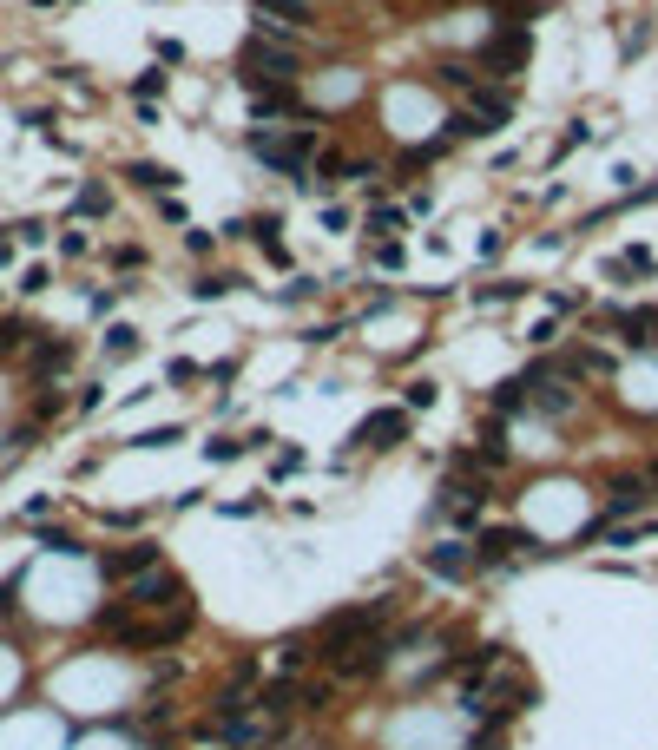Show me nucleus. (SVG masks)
Masks as SVG:
<instances>
[{"mask_svg":"<svg viewBox=\"0 0 658 750\" xmlns=\"http://www.w3.org/2000/svg\"><path fill=\"white\" fill-rule=\"evenodd\" d=\"M244 152H251L257 165H270V172H283L297 191H316V178H310L316 125H303V132H251V139H244Z\"/></svg>","mask_w":658,"mask_h":750,"instance_id":"1","label":"nucleus"},{"mask_svg":"<svg viewBox=\"0 0 658 750\" xmlns=\"http://www.w3.org/2000/svg\"><path fill=\"white\" fill-rule=\"evenodd\" d=\"M297 53L270 47V33H251L244 47H237V86L244 93H264V79H277V86H297Z\"/></svg>","mask_w":658,"mask_h":750,"instance_id":"2","label":"nucleus"},{"mask_svg":"<svg viewBox=\"0 0 658 750\" xmlns=\"http://www.w3.org/2000/svg\"><path fill=\"white\" fill-rule=\"evenodd\" d=\"M658 500V481L652 474H619V481H606V500H599V520L586 533H606V527H626V520H645Z\"/></svg>","mask_w":658,"mask_h":750,"instance_id":"3","label":"nucleus"},{"mask_svg":"<svg viewBox=\"0 0 658 750\" xmlns=\"http://www.w3.org/2000/svg\"><path fill=\"white\" fill-rule=\"evenodd\" d=\"M191 632H198V599H185V606H172L165 612V619H132L126 632H119V645H126V652H172L178 639H191Z\"/></svg>","mask_w":658,"mask_h":750,"instance_id":"4","label":"nucleus"},{"mask_svg":"<svg viewBox=\"0 0 658 750\" xmlns=\"http://www.w3.org/2000/svg\"><path fill=\"white\" fill-rule=\"evenodd\" d=\"M119 599H126L132 612H172V606H185L191 593H185V579H178L172 566H152V573H139Z\"/></svg>","mask_w":658,"mask_h":750,"instance_id":"5","label":"nucleus"},{"mask_svg":"<svg viewBox=\"0 0 658 750\" xmlns=\"http://www.w3.org/2000/svg\"><path fill=\"white\" fill-rule=\"evenodd\" d=\"M514 553H533V560H540V540H533L527 527H487L481 540H474V573H481V566H501V560H514Z\"/></svg>","mask_w":658,"mask_h":750,"instance_id":"6","label":"nucleus"},{"mask_svg":"<svg viewBox=\"0 0 658 750\" xmlns=\"http://www.w3.org/2000/svg\"><path fill=\"white\" fill-rule=\"evenodd\" d=\"M349 441H356V448H369V454H389L395 441H408V408H369Z\"/></svg>","mask_w":658,"mask_h":750,"instance_id":"7","label":"nucleus"},{"mask_svg":"<svg viewBox=\"0 0 658 750\" xmlns=\"http://www.w3.org/2000/svg\"><path fill=\"white\" fill-rule=\"evenodd\" d=\"M487 494H494V487H487V481H448V487H441V520H448V527H461V533H468L474 520H481Z\"/></svg>","mask_w":658,"mask_h":750,"instance_id":"8","label":"nucleus"},{"mask_svg":"<svg viewBox=\"0 0 658 750\" xmlns=\"http://www.w3.org/2000/svg\"><path fill=\"white\" fill-rule=\"evenodd\" d=\"M152 566H165L158 540H132V547H119V553H99V573L106 579H139V573H152Z\"/></svg>","mask_w":658,"mask_h":750,"instance_id":"9","label":"nucleus"},{"mask_svg":"<svg viewBox=\"0 0 658 750\" xmlns=\"http://www.w3.org/2000/svg\"><path fill=\"white\" fill-rule=\"evenodd\" d=\"M422 566L435 579H468L474 573V540H435V547L422 553Z\"/></svg>","mask_w":658,"mask_h":750,"instance_id":"10","label":"nucleus"},{"mask_svg":"<svg viewBox=\"0 0 658 750\" xmlns=\"http://www.w3.org/2000/svg\"><path fill=\"white\" fill-rule=\"evenodd\" d=\"M527 53H533L527 20H514V33H494V40H487V66H494V73H514V66H527Z\"/></svg>","mask_w":658,"mask_h":750,"instance_id":"11","label":"nucleus"},{"mask_svg":"<svg viewBox=\"0 0 658 750\" xmlns=\"http://www.w3.org/2000/svg\"><path fill=\"white\" fill-rule=\"evenodd\" d=\"M461 112H468V119H481L487 132H501V125L514 119V99L494 93V86H468V106H461Z\"/></svg>","mask_w":658,"mask_h":750,"instance_id":"12","label":"nucleus"},{"mask_svg":"<svg viewBox=\"0 0 658 750\" xmlns=\"http://www.w3.org/2000/svg\"><path fill=\"white\" fill-rule=\"evenodd\" d=\"M33 375H40V382H53V375H66L73 369V343H66V336H47V343H33Z\"/></svg>","mask_w":658,"mask_h":750,"instance_id":"13","label":"nucleus"},{"mask_svg":"<svg viewBox=\"0 0 658 750\" xmlns=\"http://www.w3.org/2000/svg\"><path fill=\"white\" fill-rule=\"evenodd\" d=\"M316 658H323V652H316V639H283V645H277L283 678H310V672H316Z\"/></svg>","mask_w":658,"mask_h":750,"instance_id":"14","label":"nucleus"},{"mask_svg":"<svg viewBox=\"0 0 658 750\" xmlns=\"http://www.w3.org/2000/svg\"><path fill=\"white\" fill-rule=\"evenodd\" d=\"M257 14H264L270 27H310V7H303V0H257Z\"/></svg>","mask_w":658,"mask_h":750,"instance_id":"15","label":"nucleus"},{"mask_svg":"<svg viewBox=\"0 0 658 750\" xmlns=\"http://www.w3.org/2000/svg\"><path fill=\"white\" fill-rule=\"evenodd\" d=\"M126 178H132V185H145V191H158V198H165V191L178 185V172H165V165H152V158H139V165H126Z\"/></svg>","mask_w":658,"mask_h":750,"instance_id":"16","label":"nucleus"},{"mask_svg":"<svg viewBox=\"0 0 658 750\" xmlns=\"http://www.w3.org/2000/svg\"><path fill=\"white\" fill-rule=\"evenodd\" d=\"M487 408H494V415H520V408H527V375H514V382H501V389L487 395Z\"/></svg>","mask_w":658,"mask_h":750,"instance_id":"17","label":"nucleus"},{"mask_svg":"<svg viewBox=\"0 0 658 750\" xmlns=\"http://www.w3.org/2000/svg\"><path fill=\"white\" fill-rule=\"evenodd\" d=\"M573 408H580V389H573V382H547V395H540V415H573Z\"/></svg>","mask_w":658,"mask_h":750,"instance_id":"18","label":"nucleus"},{"mask_svg":"<svg viewBox=\"0 0 658 750\" xmlns=\"http://www.w3.org/2000/svg\"><path fill=\"white\" fill-rule=\"evenodd\" d=\"M33 540H40V547H47V553H60V560H79V553H86V547H79V540H73V533H66V527H40V533H33Z\"/></svg>","mask_w":658,"mask_h":750,"instance_id":"19","label":"nucleus"},{"mask_svg":"<svg viewBox=\"0 0 658 750\" xmlns=\"http://www.w3.org/2000/svg\"><path fill=\"white\" fill-rule=\"evenodd\" d=\"M73 211H79V218H106V211H112V191H106V185H86V191L73 198Z\"/></svg>","mask_w":658,"mask_h":750,"instance_id":"20","label":"nucleus"},{"mask_svg":"<svg viewBox=\"0 0 658 750\" xmlns=\"http://www.w3.org/2000/svg\"><path fill=\"white\" fill-rule=\"evenodd\" d=\"M402 402H408V415H422V408H435V382H428V375H415V382L402 389Z\"/></svg>","mask_w":658,"mask_h":750,"instance_id":"21","label":"nucleus"},{"mask_svg":"<svg viewBox=\"0 0 658 750\" xmlns=\"http://www.w3.org/2000/svg\"><path fill=\"white\" fill-rule=\"evenodd\" d=\"M132 349H139V329H132V323H112V329H106V356H132Z\"/></svg>","mask_w":658,"mask_h":750,"instance_id":"22","label":"nucleus"},{"mask_svg":"<svg viewBox=\"0 0 658 750\" xmlns=\"http://www.w3.org/2000/svg\"><path fill=\"white\" fill-rule=\"evenodd\" d=\"M172 441H185V428H145L132 435V448H172Z\"/></svg>","mask_w":658,"mask_h":750,"instance_id":"23","label":"nucleus"},{"mask_svg":"<svg viewBox=\"0 0 658 750\" xmlns=\"http://www.w3.org/2000/svg\"><path fill=\"white\" fill-rule=\"evenodd\" d=\"M224 290H231V277H198V283H191V297H198V303L224 297Z\"/></svg>","mask_w":658,"mask_h":750,"instance_id":"24","label":"nucleus"},{"mask_svg":"<svg viewBox=\"0 0 658 750\" xmlns=\"http://www.w3.org/2000/svg\"><path fill=\"white\" fill-rule=\"evenodd\" d=\"M158 99V93H165V73H158V66H152V73H139V79H132V99Z\"/></svg>","mask_w":658,"mask_h":750,"instance_id":"25","label":"nucleus"},{"mask_svg":"<svg viewBox=\"0 0 658 750\" xmlns=\"http://www.w3.org/2000/svg\"><path fill=\"white\" fill-rule=\"evenodd\" d=\"M369 231H408V211H389V204H382L376 218H369Z\"/></svg>","mask_w":658,"mask_h":750,"instance_id":"26","label":"nucleus"},{"mask_svg":"<svg viewBox=\"0 0 658 750\" xmlns=\"http://www.w3.org/2000/svg\"><path fill=\"white\" fill-rule=\"evenodd\" d=\"M204 454H211V461H237V454H244V441H237V435H218Z\"/></svg>","mask_w":658,"mask_h":750,"instance_id":"27","label":"nucleus"},{"mask_svg":"<svg viewBox=\"0 0 658 750\" xmlns=\"http://www.w3.org/2000/svg\"><path fill=\"white\" fill-rule=\"evenodd\" d=\"M99 402H106V389H99V382H86V389H79V395H73V408H79V415H93V408H99Z\"/></svg>","mask_w":658,"mask_h":750,"instance_id":"28","label":"nucleus"},{"mask_svg":"<svg viewBox=\"0 0 658 750\" xmlns=\"http://www.w3.org/2000/svg\"><path fill=\"white\" fill-rule=\"evenodd\" d=\"M297 468H303V448H283L277 461H270V474H297Z\"/></svg>","mask_w":658,"mask_h":750,"instance_id":"29","label":"nucleus"},{"mask_svg":"<svg viewBox=\"0 0 658 750\" xmlns=\"http://www.w3.org/2000/svg\"><path fill=\"white\" fill-rule=\"evenodd\" d=\"M20 290H27V297H40V290H47V270H40V264L20 270Z\"/></svg>","mask_w":658,"mask_h":750,"instance_id":"30","label":"nucleus"},{"mask_svg":"<svg viewBox=\"0 0 658 750\" xmlns=\"http://www.w3.org/2000/svg\"><path fill=\"white\" fill-rule=\"evenodd\" d=\"M27 343V323H0V349H20Z\"/></svg>","mask_w":658,"mask_h":750,"instance_id":"31","label":"nucleus"},{"mask_svg":"<svg viewBox=\"0 0 658 750\" xmlns=\"http://www.w3.org/2000/svg\"><path fill=\"white\" fill-rule=\"evenodd\" d=\"M185 250L191 257H211V231H185Z\"/></svg>","mask_w":658,"mask_h":750,"instance_id":"32","label":"nucleus"},{"mask_svg":"<svg viewBox=\"0 0 658 750\" xmlns=\"http://www.w3.org/2000/svg\"><path fill=\"white\" fill-rule=\"evenodd\" d=\"M33 7H53V0H33Z\"/></svg>","mask_w":658,"mask_h":750,"instance_id":"33","label":"nucleus"},{"mask_svg":"<svg viewBox=\"0 0 658 750\" xmlns=\"http://www.w3.org/2000/svg\"><path fill=\"white\" fill-rule=\"evenodd\" d=\"M0 250H7V231H0Z\"/></svg>","mask_w":658,"mask_h":750,"instance_id":"34","label":"nucleus"},{"mask_svg":"<svg viewBox=\"0 0 658 750\" xmlns=\"http://www.w3.org/2000/svg\"><path fill=\"white\" fill-rule=\"evenodd\" d=\"M652 481H658V461H652Z\"/></svg>","mask_w":658,"mask_h":750,"instance_id":"35","label":"nucleus"}]
</instances>
